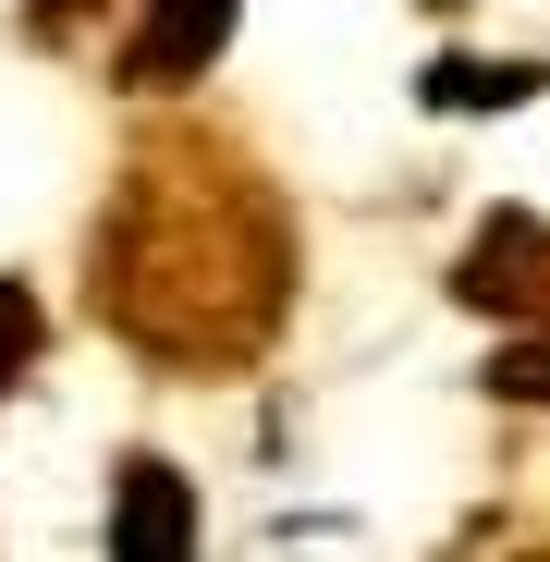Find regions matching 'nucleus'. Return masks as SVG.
I'll return each mask as SVG.
<instances>
[{"label":"nucleus","instance_id":"obj_4","mask_svg":"<svg viewBox=\"0 0 550 562\" xmlns=\"http://www.w3.org/2000/svg\"><path fill=\"white\" fill-rule=\"evenodd\" d=\"M428 13H452V0H428Z\"/></svg>","mask_w":550,"mask_h":562},{"label":"nucleus","instance_id":"obj_3","mask_svg":"<svg viewBox=\"0 0 550 562\" xmlns=\"http://www.w3.org/2000/svg\"><path fill=\"white\" fill-rule=\"evenodd\" d=\"M221 25H233V0H159L147 37L123 49V86H183V74H209V61H221Z\"/></svg>","mask_w":550,"mask_h":562},{"label":"nucleus","instance_id":"obj_2","mask_svg":"<svg viewBox=\"0 0 550 562\" xmlns=\"http://www.w3.org/2000/svg\"><path fill=\"white\" fill-rule=\"evenodd\" d=\"M538 269H550L538 221H526V209H502V221H490V245L452 269V294H465V306H490V318H538Z\"/></svg>","mask_w":550,"mask_h":562},{"label":"nucleus","instance_id":"obj_1","mask_svg":"<svg viewBox=\"0 0 550 562\" xmlns=\"http://www.w3.org/2000/svg\"><path fill=\"white\" fill-rule=\"evenodd\" d=\"M111 562H197V490H183V464L123 452V477H111Z\"/></svg>","mask_w":550,"mask_h":562}]
</instances>
